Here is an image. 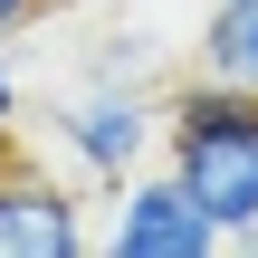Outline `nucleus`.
<instances>
[{
	"label": "nucleus",
	"instance_id": "9d476101",
	"mask_svg": "<svg viewBox=\"0 0 258 258\" xmlns=\"http://www.w3.org/2000/svg\"><path fill=\"white\" fill-rule=\"evenodd\" d=\"M0 153H10V144H0Z\"/></svg>",
	"mask_w": 258,
	"mask_h": 258
},
{
	"label": "nucleus",
	"instance_id": "1a4fd4ad",
	"mask_svg": "<svg viewBox=\"0 0 258 258\" xmlns=\"http://www.w3.org/2000/svg\"><path fill=\"white\" fill-rule=\"evenodd\" d=\"M230 249H249V258H258V220H249V230H239V239H230Z\"/></svg>",
	"mask_w": 258,
	"mask_h": 258
},
{
	"label": "nucleus",
	"instance_id": "423d86ee",
	"mask_svg": "<svg viewBox=\"0 0 258 258\" xmlns=\"http://www.w3.org/2000/svg\"><path fill=\"white\" fill-rule=\"evenodd\" d=\"M77 77H96V86H163V77H172V57H163V38H153V29H105V38L77 57Z\"/></svg>",
	"mask_w": 258,
	"mask_h": 258
},
{
	"label": "nucleus",
	"instance_id": "7ed1b4c3",
	"mask_svg": "<svg viewBox=\"0 0 258 258\" xmlns=\"http://www.w3.org/2000/svg\"><path fill=\"white\" fill-rule=\"evenodd\" d=\"M96 249L105 258H220V220L172 182V172H124V182H105V220H96Z\"/></svg>",
	"mask_w": 258,
	"mask_h": 258
},
{
	"label": "nucleus",
	"instance_id": "39448f33",
	"mask_svg": "<svg viewBox=\"0 0 258 258\" xmlns=\"http://www.w3.org/2000/svg\"><path fill=\"white\" fill-rule=\"evenodd\" d=\"M191 67L220 77V86H258V0H201L191 19Z\"/></svg>",
	"mask_w": 258,
	"mask_h": 258
},
{
	"label": "nucleus",
	"instance_id": "20e7f679",
	"mask_svg": "<svg viewBox=\"0 0 258 258\" xmlns=\"http://www.w3.org/2000/svg\"><path fill=\"white\" fill-rule=\"evenodd\" d=\"M86 249H96L86 191H67L57 172L0 153V258H86Z\"/></svg>",
	"mask_w": 258,
	"mask_h": 258
},
{
	"label": "nucleus",
	"instance_id": "f03ea898",
	"mask_svg": "<svg viewBox=\"0 0 258 258\" xmlns=\"http://www.w3.org/2000/svg\"><path fill=\"white\" fill-rule=\"evenodd\" d=\"M48 144L105 191V182L153 163V144H163V86H96V77H77L48 105Z\"/></svg>",
	"mask_w": 258,
	"mask_h": 258
},
{
	"label": "nucleus",
	"instance_id": "6e6552de",
	"mask_svg": "<svg viewBox=\"0 0 258 258\" xmlns=\"http://www.w3.org/2000/svg\"><path fill=\"white\" fill-rule=\"evenodd\" d=\"M29 19H48V0H0V38H19Z\"/></svg>",
	"mask_w": 258,
	"mask_h": 258
},
{
	"label": "nucleus",
	"instance_id": "f257e3e1",
	"mask_svg": "<svg viewBox=\"0 0 258 258\" xmlns=\"http://www.w3.org/2000/svg\"><path fill=\"white\" fill-rule=\"evenodd\" d=\"M163 172L220 220V239H239L258 220V86H220L201 67L163 77Z\"/></svg>",
	"mask_w": 258,
	"mask_h": 258
},
{
	"label": "nucleus",
	"instance_id": "0eeeda50",
	"mask_svg": "<svg viewBox=\"0 0 258 258\" xmlns=\"http://www.w3.org/2000/svg\"><path fill=\"white\" fill-rule=\"evenodd\" d=\"M10 134H19V67L0 57V144H10Z\"/></svg>",
	"mask_w": 258,
	"mask_h": 258
}]
</instances>
